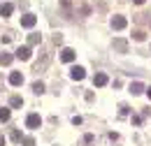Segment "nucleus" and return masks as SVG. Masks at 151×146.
Here are the masks:
<instances>
[{"label": "nucleus", "mask_w": 151, "mask_h": 146, "mask_svg": "<svg viewBox=\"0 0 151 146\" xmlns=\"http://www.w3.org/2000/svg\"><path fill=\"white\" fill-rule=\"evenodd\" d=\"M26 125H28V128H40V125H42V118H40V114H28V118H26Z\"/></svg>", "instance_id": "1"}, {"label": "nucleus", "mask_w": 151, "mask_h": 146, "mask_svg": "<svg viewBox=\"0 0 151 146\" xmlns=\"http://www.w3.org/2000/svg\"><path fill=\"white\" fill-rule=\"evenodd\" d=\"M75 58H77V54H75V49H70V47H65V49L60 51V60H63V63H72Z\"/></svg>", "instance_id": "2"}, {"label": "nucleus", "mask_w": 151, "mask_h": 146, "mask_svg": "<svg viewBox=\"0 0 151 146\" xmlns=\"http://www.w3.org/2000/svg\"><path fill=\"white\" fill-rule=\"evenodd\" d=\"M35 23H37V16H35V14H23V16H21V26H23V28H33Z\"/></svg>", "instance_id": "3"}, {"label": "nucleus", "mask_w": 151, "mask_h": 146, "mask_svg": "<svg viewBox=\"0 0 151 146\" xmlns=\"http://www.w3.org/2000/svg\"><path fill=\"white\" fill-rule=\"evenodd\" d=\"M126 26H128L126 16H114V19H112V28H114V30H123Z\"/></svg>", "instance_id": "4"}, {"label": "nucleus", "mask_w": 151, "mask_h": 146, "mask_svg": "<svg viewBox=\"0 0 151 146\" xmlns=\"http://www.w3.org/2000/svg\"><path fill=\"white\" fill-rule=\"evenodd\" d=\"M70 77H72L75 81H81V79L86 77V72H84V67H79V65H75V67L70 70Z\"/></svg>", "instance_id": "5"}, {"label": "nucleus", "mask_w": 151, "mask_h": 146, "mask_svg": "<svg viewBox=\"0 0 151 146\" xmlns=\"http://www.w3.org/2000/svg\"><path fill=\"white\" fill-rule=\"evenodd\" d=\"M107 81H109V77H107L105 72H98L93 77V86H107Z\"/></svg>", "instance_id": "6"}, {"label": "nucleus", "mask_w": 151, "mask_h": 146, "mask_svg": "<svg viewBox=\"0 0 151 146\" xmlns=\"http://www.w3.org/2000/svg\"><path fill=\"white\" fill-rule=\"evenodd\" d=\"M12 12H14V5H12V2H2V5H0V16L2 19H7Z\"/></svg>", "instance_id": "7"}, {"label": "nucleus", "mask_w": 151, "mask_h": 146, "mask_svg": "<svg viewBox=\"0 0 151 146\" xmlns=\"http://www.w3.org/2000/svg\"><path fill=\"white\" fill-rule=\"evenodd\" d=\"M114 49L119 54H128V42L126 39H114Z\"/></svg>", "instance_id": "8"}, {"label": "nucleus", "mask_w": 151, "mask_h": 146, "mask_svg": "<svg viewBox=\"0 0 151 146\" xmlns=\"http://www.w3.org/2000/svg\"><path fill=\"white\" fill-rule=\"evenodd\" d=\"M17 58L19 60H30V49L28 47H19L17 49Z\"/></svg>", "instance_id": "9"}, {"label": "nucleus", "mask_w": 151, "mask_h": 146, "mask_svg": "<svg viewBox=\"0 0 151 146\" xmlns=\"http://www.w3.org/2000/svg\"><path fill=\"white\" fill-rule=\"evenodd\" d=\"M9 84H12V86H21V84H23V74L21 72H12L9 74Z\"/></svg>", "instance_id": "10"}, {"label": "nucleus", "mask_w": 151, "mask_h": 146, "mask_svg": "<svg viewBox=\"0 0 151 146\" xmlns=\"http://www.w3.org/2000/svg\"><path fill=\"white\" fill-rule=\"evenodd\" d=\"M144 91H147V88H144L142 81H132V84H130V93H132V95H139V93H144Z\"/></svg>", "instance_id": "11"}, {"label": "nucleus", "mask_w": 151, "mask_h": 146, "mask_svg": "<svg viewBox=\"0 0 151 146\" xmlns=\"http://www.w3.org/2000/svg\"><path fill=\"white\" fill-rule=\"evenodd\" d=\"M9 107H14V109H19V107H23V100H21L19 95H12V100H9Z\"/></svg>", "instance_id": "12"}, {"label": "nucleus", "mask_w": 151, "mask_h": 146, "mask_svg": "<svg viewBox=\"0 0 151 146\" xmlns=\"http://www.w3.org/2000/svg\"><path fill=\"white\" fill-rule=\"evenodd\" d=\"M14 60V56H9V54H0V65H9Z\"/></svg>", "instance_id": "13"}, {"label": "nucleus", "mask_w": 151, "mask_h": 146, "mask_svg": "<svg viewBox=\"0 0 151 146\" xmlns=\"http://www.w3.org/2000/svg\"><path fill=\"white\" fill-rule=\"evenodd\" d=\"M9 114H12V111L7 109V107H2V109H0V123H5V121H9Z\"/></svg>", "instance_id": "14"}, {"label": "nucleus", "mask_w": 151, "mask_h": 146, "mask_svg": "<svg viewBox=\"0 0 151 146\" xmlns=\"http://www.w3.org/2000/svg\"><path fill=\"white\" fill-rule=\"evenodd\" d=\"M132 39H135V42H144V39H147L144 30H135V33H132Z\"/></svg>", "instance_id": "15"}, {"label": "nucleus", "mask_w": 151, "mask_h": 146, "mask_svg": "<svg viewBox=\"0 0 151 146\" xmlns=\"http://www.w3.org/2000/svg\"><path fill=\"white\" fill-rule=\"evenodd\" d=\"M40 42H42V35H37V33L28 35V44H40Z\"/></svg>", "instance_id": "16"}, {"label": "nucleus", "mask_w": 151, "mask_h": 146, "mask_svg": "<svg viewBox=\"0 0 151 146\" xmlns=\"http://www.w3.org/2000/svg\"><path fill=\"white\" fill-rule=\"evenodd\" d=\"M33 91L37 93V95H40V93H44V84H42V81H35V84H33Z\"/></svg>", "instance_id": "17"}, {"label": "nucleus", "mask_w": 151, "mask_h": 146, "mask_svg": "<svg viewBox=\"0 0 151 146\" xmlns=\"http://www.w3.org/2000/svg\"><path fill=\"white\" fill-rule=\"evenodd\" d=\"M12 139H14V142H21V139H23L21 130H12Z\"/></svg>", "instance_id": "18"}, {"label": "nucleus", "mask_w": 151, "mask_h": 146, "mask_svg": "<svg viewBox=\"0 0 151 146\" xmlns=\"http://www.w3.org/2000/svg\"><path fill=\"white\" fill-rule=\"evenodd\" d=\"M23 144L26 146H35V139H33V137H23Z\"/></svg>", "instance_id": "19"}, {"label": "nucleus", "mask_w": 151, "mask_h": 146, "mask_svg": "<svg viewBox=\"0 0 151 146\" xmlns=\"http://www.w3.org/2000/svg\"><path fill=\"white\" fill-rule=\"evenodd\" d=\"M93 139H95L93 135H84V142H86V144H93Z\"/></svg>", "instance_id": "20"}, {"label": "nucleus", "mask_w": 151, "mask_h": 146, "mask_svg": "<svg viewBox=\"0 0 151 146\" xmlns=\"http://www.w3.org/2000/svg\"><path fill=\"white\" fill-rule=\"evenodd\" d=\"M60 7L63 9H70V0H60Z\"/></svg>", "instance_id": "21"}, {"label": "nucleus", "mask_w": 151, "mask_h": 146, "mask_svg": "<svg viewBox=\"0 0 151 146\" xmlns=\"http://www.w3.org/2000/svg\"><path fill=\"white\" fill-rule=\"evenodd\" d=\"M132 2H135V5H144V0H132Z\"/></svg>", "instance_id": "22"}, {"label": "nucleus", "mask_w": 151, "mask_h": 146, "mask_svg": "<svg viewBox=\"0 0 151 146\" xmlns=\"http://www.w3.org/2000/svg\"><path fill=\"white\" fill-rule=\"evenodd\" d=\"M147 95H149V100H151V86H149V88H147Z\"/></svg>", "instance_id": "23"}, {"label": "nucleus", "mask_w": 151, "mask_h": 146, "mask_svg": "<svg viewBox=\"0 0 151 146\" xmlns=\"http://www.w3.org/2000/svg\"><path fill=\"white\" fill-rule=\"evenodd\" d=\"M0 146H5V139H2V137H0Z\"/></svg>", "instance_id": "24"}]
</instances>
